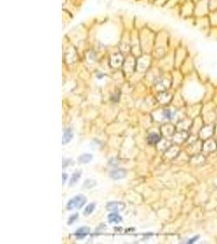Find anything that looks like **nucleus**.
Wrapping results in <instances>:
<instances>
[{
    "mask_svg": "<svg viewBox=\"0 0 217 244\" xmlns=\"http://www.w3.org/2000/svg\"><path fill=\"white\" fill-rule=\"evenodd\" d=\"M87 201L86 198L82 195H78L77 196L71 199L67 203V209L72 210L74 208H81L82 207Z\"/></svg>",
    "mask_w": 217,
    "mask_h": 244,
    "instance_id": "1",
    "label": "nucleus"
},
{
    "mask_svg": "<svg viewBox=\"0 0 217 244\" xmlns=\"http://www.w3.org/2000/svg\"><path fill=\"white\" fill-rule=\"evenodd\" d=\"M111 178L115 179V180H118V179H122L124 177H125L126 176V171L122 169H114L112 170L110 173Z\"/></svg>",
    "mask_w": 217,
    "mask_h": 244,
    "instance_id": "2",
    "label": "nucleus"
},
{
    "mask_svg": "<svg viewBox=\"0 0 217 244\" xmlns=\"http://www.w3.org/2000/svg\"><path fill=\"white\" fill-rule=\"evenodd\" d=\"M90 229L89 227H86V226L85 227H81L75 232L74 235L77 237V239H84L90 233Z\"/></svg>",
    "mask_w": 217,
    "mask_h": 244,
    "instance_id": "3",
    "label": "nucleus"
},
{
    "mask_svg": "<svg viewBox=\"0 0 217 244\" xmlns=\"http://www.w3.org/2000/svg\"><path fill=\"white\" fill-rule=\"evenodd\" d=\"M124 207V205L121 203H119V202H111V203H108L107 204V210L116 211V212H119V211L122 210Z\"/></svg>",
    "mask_w": 217,
    "mask_h": 244,
    "instance_id": "4",
    "label": "nucleus"
},
{
    "mask_svg": "<svg viewBox=\"0 0 217 244\" xmlns=\"http://www.w3.org/2000/svg\"><path fill=\"white\" fill-rule=\"evenodd\" d=\"M159 140H160V136L156 133H150L148 135V138H147V142L150 145L158 143L159 142Z\"/></svg>",
    "mask_w": 217,
    "mask_h": 244,
    "instance_id": "5",
    "label": "nucleus"
},
{
    "mask_svg": "<svg viewBox=\"0 0 217 244\" xmlns=\"http://www.w3.org/2000/svg\"><path fill=\"white\" fill-rule=\"evenodd\" d=\"M73 134L72 129H66L64 133V136H63V141H62L63 144L64 145V144H67L68 143H69L71 141V139L73 138Z\"/></svg>",
    "mask_w": 217,
    "mask_h": 244,
    "instance_id": "6",
    "label": "nucleus"
},
{
    "mask_svg": "<svg viewBox=\"0 0 217 244\" xmlns=\"http://www.w3.org/2000/svg\"><path fill=\"white\" fill-rule=\"evenodd\" d=\"M108 221L111 223H120L122 221V217L116 212H113L108 215Z\"/></svg>",
    "mask_w": 217,
    "mask_h": 244,
    "instance_id": "7",
    "label": "nucleus"
},
{
    "mask_svg": "<svg viewBox=\"0 0 217 244\" xmlns=\"http://www.w3.org/2000/svg\"><path fill=\"white\" fill-rule=\"evenodd\" d=\"M81 171H77L75 172L73 174L71 179H70V182H69V186H73L75 185L79 179L81 178Z\"/></svg>",
    "mask_w": 217,
    "mask_h": 244,
    "instance_id": "8",
    "label": "nucleus"
},
{
    "mask_svg": "<svg viewBox=\"0 0 217 244\" xmlns=\"http://www.w3.org/2000/svg\"><path fill=\"white\" fill-rule=\"evenodd\" d=\"M93 159V155L91 154H84L81 155L78 158V161H79L81 164H87L89 163L91 159Z\"/></svg>",
    "mask_w": 217,
    "mask_h": 244,
    "instance_id": "9",
    "label": "nucleus"
},
{
    "mask_svg": "<svg viewBox=\"0 0 217 244\" xmlns=\"http://www.w3.org/2000/svg\"><path fill=\"white\" fill-rule=\"evenodd\" d=\"M95 208V203H90V204H88V205L85 207V211H84V212H83V213H84V215H86V216H88V215L91 214L92 212H94Z\"/></svg>",
    "mask_w": 217,
    "mask_h": 244,
    "instance_id": "10",
    "label": "nucleus"
},
{
    "mask_svg": "<svg viewBox=\"0 0 217 244\" xmlns=\"http://www.w3.org/2000/svg\"><path fill=\"white\" fill-rule=\"evenodd\" d=\"M96 185V181L95 180H91V179H87L85 181V183L83 184V186L87 188V189H90L91 187H94Z\"/></svg>",
    "mask_w": 217,
    "mask_h": 244,
    "instance_id": "11",
    "label": "nucleus"
},
{
    "mask_svg": "<svg viewBox=\"0 0 217 244\" xmlns=\"http://www.w3.org/2000/svg\"><path fill=\"white\" fill-rule=\"evenodd\" d=\"M77 218H78V214H77V213H75V214H73V215H72V217H69L68 224H69V225L73 224V223L75 221H76Z\"/></svg>",
    "mask_w": 217,
    "mask_h": 244,
    "instance_id": "12",
    "label": "nucleus"
},
{
    "mask_svg": "<svg viewBox=\"0 0 217 244\" xmlns=\"http://www.w3.org/2000/svg\"><path fill=\"white\" fill-rule=\"evenodd\" d=\"M164 117H166V118H168V119H171V118H172V112H171V111L168 110V109H165V110H164Z\"/></svg>",
    "mask_w": 217,
    "mask_h": 244,
    "instance_id": "13",
    "label": "nucleus"
},
{
    "mask_svg": "<svg viewBox=\"0 0 217 244\" xmlns=\"http://www.w3.org/2000/svg\"><path fill=\"white\" fill-rule=\"evenodd\" d=\"M70 161H72V159H64V163H63V168H64V167H67L68 165L70 164V163H69V162H70Z\"/></svg>",
    "mask_w": 217,
    "mask_h": 244,
    "instance_id": "14",
    "label": "nucleus"
},
{
    "mask_svg": "<svg viewBox=\"0 0 217 244\" xmlns=\"http://www.w3.org/2000/svg\"><path fill=\"white\" fill-rule=\"evenodd\" d=\"M198 239V236H195L194 238H193V239H190L188 242H187V243H194L195 241H197Z\"/></svg>",
    "mask_w": 217,
    "mask_h": 244,
    "instance_id": "15",
    "label": "nucleus"
},
{
    "mask_svg": "<svg viewBox=\"0 0 217 244\" xmlns=\"http://www.w3.org/2000/svg\"><path fill=\"white\" fill-rule=\"evenodd\" d=\"M68 179V174L67 173H63V184L65 183L66 180Z\"/></svg>",
    "mask_w": 217,
    "mask_h": 244,
    "instance_id": "16",
    "label": "nucleus"
}]
</instances>
